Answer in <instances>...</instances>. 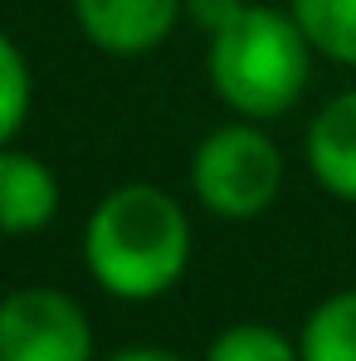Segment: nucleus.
<instances>
[{"mask_svg": "<svg viewBox=\"0 0 356 361\" xmlns=\"http://www.w3.org/2000/svg\"><path fill=\"white\" fill-rule=\"evenodd\" d=\"M249 0H185V15L205 30V35H215L220 25H230L239 10H244Z\"/></svg>", "mask_w": 356, "mask_h": 361, "instance_id": "obj_12", "label": "nucleus"}, {"mask_svg": "<svg viewBox=\"0 0 356 361\" xmlns=\"http://www.w3.org/2000/svg\"><path fill=\"white\" fill-rule=\"evenodd\" d=\"M0 361H93L88 312L63 288H15L0 298Z\"/></svg>", "mask_w": 356, "mask_h": 361, "instance_id": "obj_4", "label": "nucleus"}, {"mask_svg": "<svg viewBox=\"0 0 356 361\" xmlns=\"http://www.w3.org/2000/svg\"><path fill=\"white\" fill-rule=\"evenodd\" d=\"M288 10L322 59L356 68V0H288Z\"/></svg>", "mask_w": 356, "mask_h": 361, "instance_id": "obj_9", "label": "nucleus"}, {"mask_svg": "<svg viewBox=\"0 0 356 361\" xmlns=\"http://www.w3.org/2000/svg\"><path fill=\"white\" fill-rule=\"evenodd\" d=\"M83 264L93 283L122 302L161 298L190 264V220L180 200L147 180L118 185L88 215Z\"/></svg>", "mask_w": 356, "mask_h": 361, "instance_id": "obj_1", "label": "nucleus"}, {"mask_svg": "<svg viewBox=\"0 0 356 361\" xmlns=\"http://www.w3.org/2000/svg\"><path fill=\"white\" fill-rule=\"evenodd\" d=\"M302 361H356V288L322 298L297 337Z\"/></svg>", "mask_w": 356, "mask_h": 361, "instance_id": "obj_8", "label": "nucleus"}, {"mask_svg": "<svg viewBox=\"0 0 356 361\" xmlns=\"http://www.w3.org/2000/svg\"><path fill=\"white\" fill-rule=\"evenodd\" d=\"M180 10L185 0H73L78 30L103 54H118V59H137L166 44Z\"/></svg>", "mask_w": 356, "mask_h": 361, "instance_id": "obj_5", "label": "nucleus"}, {"mask_svg": "<svg viewBox=\"0 0 356 361\" xmlns=\"http://www.w3.org/2000/svg\"><path fill=\"white\" fill-rule=\"evenodd\" d=\"M302 157H307L312 180L327 195L356 205V88L317 108V118L307 122V137H302Z\"/></svg>", "mask_w": 356, "mask_h": 361, "instance_id": "obj_6", "label": "nucleus"}, {"mask_svg": "<svg viewBox=\"0 0 356 361\" xmlns=\"http://www.w3.org/2000/svg\"><path fill=\"white\" fill-rule=\"evenodd\" d=\"M205 361H302V352H297L278 327L235 322V327H225V332L210 342Z\"/></svg>", "mask_w": 356, "mask_h": 361, "instance_id": "obj_10", "label": "nucleus"}, {"mask_svg": "<svg viewBox=\"0 0 356 361\" xmlns=\"http://www.w3.org/2000/svg\"><path fill=\"white\" fill-rule=\"evenodd\" d=\"M59 215V176L35 152L0 147V235H35Z\"/></svg>", "mask_w": 356, "mask_h": 361, "instance_id": "obj_7", "label": "nucleus"}, {"mask_svg": "<svg viewBox=\"0 0 356 361\" xmlns=\"http://www.w3.org/2000/svg\"><path fill=\"white\" fill-rule=\"evenodd\" d=\"M108 361H185V357L166 352V347H127V352H118V357H108Z\"/></svg>", "mask_w": 356, "mask_h": 361, "instance_id": "obj_13", "label": "nucleus"}, {"mask_svg": "<svg viewBox=\"0 0 356 361\" xmlns=\"http://www.w3.org/2000/svg\"><path fill=\"white\" fill-rule=\"evenodd\" d=\"M35 103V83H30V63L20 54V44L0 30V147H10V137L25 127Z\"/></svg>", "mask_w": 356, "mask_h": 361, "instance_id": "obj_11", "label": "nucleus"}, {"mask_svg": "<svg viewBox=\"0 0 356 361\" xmlns=\"http://www.w3.org/2000/svg\"><path fill=\"white\" fill-rule=\"evenodd\" d=\"M190 190L220 220H254L283 190V152L254 122L215 127L190 157Z\"/></svg>", "mask_w": 356, "mask_h": 361, "instance_id": "obj_3", "label": "nucleus"}, {"mask_svg": "<svg viewBox=\"0 0 356 361\" xmlns=\"http://www.w3.org/2000/svg\"><path fill=\"white\" fill-rule=\"evenodd\" d=\"M312 44L293 20V10L278 5H244L230 25L210 35L205 73L215 98L249 122H274L293 113L312 78Z\"/></svg>", "mask_w": 356, "mask_h": 361, "instance_id": "obj_2", "label": "nucleus"}]
</instances>
